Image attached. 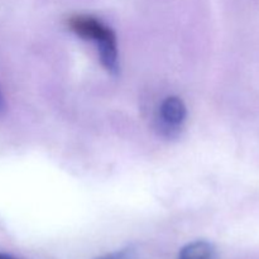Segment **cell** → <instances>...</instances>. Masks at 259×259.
Masks as SVG:
<instances>
[{"instance_id": "2", "label": "cell", "mask_w": 259, "mask_h": 259, "mask_svg": "<svg viewBox=\"0 0 259 259\" xmlns=\"http://www.w3.org/2000/svg\"><path fill=\"white\" fill-rule=\"evenodd\" d=\"M187 116V109L179 96H168L162 101L158 113V129L166 137L180 133Z\"/></svg>"}, {"instance_id": "3", "label": "cell", "mask_w": 259, "mask_h": 259, "mask_svg": "<svg viewBox=\"0 0 259 259\" xmlns=\"http://www.w3.org/2000/svg\"><path fill=\"white\" fill-rule=\"evenodd\" d=\"M214 254L215 248L211 243L197 240L182 248L179 259H212Z\"/></svg>"}, {"instance_id": "5", "label": "cell", "mask_w": 259, "mask_h": 259, "mask_svg": "<svg viewBox=\"0 0 259 259\" xmlns=\"http://www.w3.org/2000/svg\"><path fill=\"white\" fill-rule=\"evenodd\" d=\"M4 110V100H3V96L0 94V111Z\"/></svg>"}, {"instance_id": "1", "label": "cell", "mask_w": 259, "mask_h": 259, "mask_svg": "<svg viewBox=\"0 0 259 259\" xmlns=\"http://www.w3.org/2000/svg\"><path fill=\"white\" fill-rule=\"evenodd\" d=\"M68 27L75 34L94 42L98 47L104 67L113 75L119 71V55L116 35L110 27L93 15H73L68 19Z\"/></svg>"}, {"instance_id": "4", "label": "cell", "mask_w": 259, "mask_h": 259, "mask_svg": "<svg viewBox=\"0 0 259 259\" xmlns=\"http://www.w3.org/2000/svg\"><path fill=\"white\" fill-rule=\"evenodd\" d=\"M96 259H137V254L133 248H124V249L118 250V252L105 254Z\"/></svg>"}]
</instances>
